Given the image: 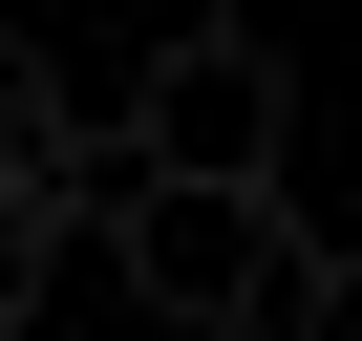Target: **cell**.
<instances>
[{"label": "cell", "instance_id": "2", "mask_svg": "<svg viewBox=\"0 0 362 341\" xmlns=\"http://www.w3.org/2000/svg\"><path fill=\"white\" fill-rule=\"evenodd\" d=\"M128 149H149V170H277V149H298V64H277L256 22H170V64L128 86Z\"/></svg>", "mask_w": 362, "mask_h": 341}, {"label": "cell", "instance_id": "4", "mask_svg": "<svg viewBox=\"0 0 362 341\" xmlns=\"http://www.w3.org/2000/svg\"><path fill=\"white\" fill-rule=\"evenodd\" d=\"M298 320H320V341H362V256H298Z\"/></svg>", "mask_w": 362, "mask_h": 341}, {"label": "cell", "instance_id": "1", "mask_svg": "<svg viewBox=\"0 0 362 341\" xmlns=\"http://www.w3.org/2000/svg\"><path fill=\"white\" fill-rule=\"evenodd\" d=\"M107 256H128V299L149 320H192V341H277L298 320V214H277V170H107Z\"/></svg>", "mask_w": 362, "mask_h": 341}, {"label": "cell", "instance_id": "3", "mask_svg": "<svg viewBox=\"0 0 362 341\" xmlns=\"http://www.w3.org/2000/svg\"><path fill=\"white\" fill-rule=\"evenodd\" d=\"M43 256H64V192H0V320H43Z\"/></svg>", "mask_w": 362, "mask_h": 341}]
</instances>
